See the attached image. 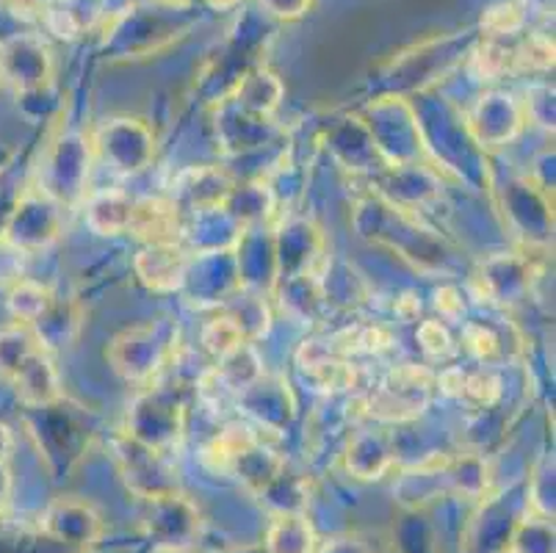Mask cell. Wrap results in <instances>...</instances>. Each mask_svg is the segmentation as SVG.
<instances>
[{
	"instance_id": "obj_22",
	"label": "cell",
	"mask_w": 556,
	"mask_h": 553,
	"mask_svg": "<svg viewBox=\"0 0 556 553\" xmlns=\"http://www.w3.org/2000/svg\"><path fill=\"white\" fill-rule=\"evenodd\" d=\"M247 332L239 322L232 316H216L214 322H208L202 327V347L211 357L225 360L232 352H239L241 347H247Z\"/></svg>"
},
{
	"instance_id": "obj_3",
	"label": "cell",
	"mask_w": 556,
	"mask_h": 553,
	"mask_svg": "<svg viewBox=\"0 0 556 553\" xmlns=\"http://www.w3.org/2000/svg\"><path fill=\"white\" fill-rule=\"evenodd\" d=\"M59 230H62V205L50 200L39 186H31L14 202L0 238L25 255H31V252L53 243L59 238Z\"/></svg>"
},
{
	"instance_id": "obj_24",
	"label": "cell",
	"mask_w": 556,
	"mask_h": 553,
	"mask_svg": "<svg viewBox=\"0 0 556 553\" xmlns=\"http://www.w3.org/2000/svg\"><path fill=\"white\" fill-rule=\"evenodd\" d=\"M473 70L488 80L502 78L504 73H515L513 48H507L502 39H484L482 48L473 53Z\"/></svg>"
},
{
	"instance_id": "obj_36",
	"label": "cell",
	"mask_w": 556,
	"mask_h": 553,
	"mask_svg": "<svg viewBox=\"0 0 556 553\" xmlns=\"http://www.w3.org/2000/svg\"><path fill=\"white\" fill-rule=\"evenodd\" d=\"M14 451V432H12V426H7L3 420H0V460H7L9 463V456H12Z\"/></svg>"
},
{
	"instance_id": "obj_30",
	"label": "cell",
	"mask_w": 556,
	"mask_h": 553,
	"mask_svg": "<svg viewBox=\"0 0 556 553\" xmlns=\"http://www.w3.org/2000/svg\"><path fill=\"white\" fill-rule=\"evenodd\" d=\"M25 252L0 238V288H12L25 277Z\"/></svg>"
},
{
	"instance_id": "obj_32",
	"label": "cell",
	"mask_w": 556,
	"mask_h": 553,
	"mask_svg": "<svg viewBox=\"0 0 556 553\" xmlns=\"http://www.w3.org/2000/svg\"><path fill=\"white\" fill-rule=\"evenodd\" d=\"M434 307H438L441 318H446V322H459V318H463V311H465L463 299H459V291L452 286L441 288V291H434Z\"/></svg>"
},
{
	"instance_id": "obj_6",
	"label": "cell",
	"mask_w": 556,
	"mask_h": 553,
	"mask_svg": "<svg viewBox=\"0 0 556 553\" xmlns=\"http://www.w3.org/2000/svg\"><path fill=\"white\" fill-rule=\"evenodd\" d=\"M0 80L17 95H37L53 80V53L37 34H12L0 42Z\"/></svg>"
},
{
	"instance_id": "obj_26",
	"label": "cell",
	"mask_w": 556,
	"mask_h": 553,
	"mask_svg": "<svg viewBox=\"0 0 556 553\" xmlns=\"http://www.w3.org/2000/svg\"><path fill=\"white\" fill-rule=\"evenodd\" d=\"M498 395H502V379L495 377L493 372H484L482 368V372L465 374L459 399H465L473 407H493L498 402Z\"/></svg>"
},
{
	"instance_id": "obj_1",
	"label": "cell",
	"mask_w": 556,
	"mask_h": 553,
	"mask_svg": "<svg viewBox=\"0 0 556 553\" xmlns=\"http://www.w3.org/2000/svg\"><path fill=\"white\" fill-rule=\"evenodd\" d=\"M434 377L424 365H402L388 374L371 393L363 399L366 415L382 424H404L427 410L432 399Z\"/></svg>"
},
{
	"instance_id": "obj_20",
	"label": "cell",
	"mask_w": 556,
	"mask_h": 553,
	"mask_svg": "<svg viewBox=\"0 0 556 553\" xmlns=\"http://www.w3.org/2000/svg\"><path fill=\"white\" fill-rule=\"evenodd\" d=\"M556 535H554V520L540 515H529L518 520L509 537V553H554Z\"/></svg>"
},
{
	"instance_id": "obj_10",
	"label": "cell",
	"mask_w": 556,
	"mask_h": 553,
	"mask_svg": "<svg viewBox=\"0 0 556 553\" xmlns=\"http://www.w3.org/2000/svg\"><path fill=\"white\" fill-rule=\"evenodd\" d=\"M94 147L116 172L136 175L153 159L155 139L148 125H141L139 120H111L100 128Z\"/></svg>"
},
{
	"instance_id": "obj_13",
	"label": "cell",
	"mask_w": 556,
	"mask_h": 553,
	"mask_svg": "<svg viewBox=\"0 0 556 553\" xmlns=\"http://www.w3.org/2000/svg\"><path fill=\"white\" fill-rule=\"evenodd\" d=\"M393 443L388 432H361L349 440L343 465L355 479L377 481L388 474L393 465Z\"/></svg>"
},
{
	"instance_id": "obj_17",
	"label": "cell",
	"mask_w": 556,
	"mask_h": 553,
	"mask_svg": "<svg viewBox=\"0 0 556 553\" xmlns=\"http://www.w3.org/2000/svg\"><path fill=\"white\" fill-rule=\"evenodd\" d=\"M42 349V341L28 324L14 322L9 327H0V379L7 385L12 382L14 374Z\"/></svg>"
},
{
	"instance_id": "obj_29",
	"label": "cell",
	"mask_w": 556,
	"mask_h": 553,
	"mask_svg": "<svg viewBox=\"0 0 556 553\" xmlns=\"http://www.w3.org/2000/svg\"><path fill=\"white\" fill-rule=\"evenodd\" d=\"M418 343L429 360H452L457 354V343L452 341L446 324L434 322V318L418 327Z\"/></svg>"
},
{
	"instance_id": "obj_7",
	"label": "cell",
	"mask_w": 556,
	"mask_h": 553,
	"mask_svg": "<svg viewBox=\"0 0 556 553\" xmlns=\"http://www.w3.org/2000/svg\"><path fill=\"white\" fill-rule=\"evenodd\" d=\"M86 175H89V144L80 136L67 134L45 152L37 186L50 200L64 205L84 194Z\"/></svg>"
},
{
	"instance_id": "obj_2",
	"label": "cell",
	"mask_w": 556,
	"mask_h": 553,
	"mask_svg": "<svg viewBox=\"0 0 556 553\" xmlns=\"http://www.w3.org/2000/svg\"><path fill=\"white\" fill-rule=\"evenodd\" d=\"M141 529L161 551H189L202 535V512L180 490L144 501Z\"/></svg>"
},
{
	"instance_id": "obj_9",
	"label": "cell",
	"mask_w": 556,
	"mask_h": 553,
	"mask_svg": "<svg viewBox=\"0 0 556 553\" xmlns=\"http://www.w3.org/2000/svg\"><path fill=\"white\" fill-rule=\"evenodd\" d=\"M180 399L166 388H153L144 395H139L128 415V429L139 443L150 445L155 451H166V445L175 443L180 435Z\"/></svg>"
},
{
	"instance_id": "obj_18",
	"label": "cell",
	"mask_w": 556,
	"mask_h": 553,
	"mask_svg": "<svg viewBox=\"0 0 556 553\" xmlns=\"http://www.w3.org/2000/svg\"><path fill=\"white\" fill-rule=\"evenodd\" d=\"M282 98V84L275 73L269 70H257V73L241 78V84L236 86V103L247 111V114L255 116H269L275 114V109L280 105Z\"/></svg>"
},
{
	"instance_id": "obj_28",
	"label": "cell",
	"mask_w": 556,
	"mask_h": 553,
	"mask_svg": "<svg viewBox=\"0 0 556 553\" xmlns=\"http://www.w3.org/2000/svg\"><path fill=\"white\" fill-rule=\"evenodd\" d=\"M465 349L479 360V363H495L502 357V338L484 324H465L463 329Z\"/></svg>"
},
{
	"instance_id": "obj_19",
	"label": "cell",
	"mask_w": 556,
	"mask_h": 553,
	"mask_svg": "<svg viewBox=\"0 0 556 553\" xmlns=\"http://www.w3.org/2000/svg\"><path fill=\"white\" fill-rule=\"evenodd\" d=\"M7 291H9L7 307L9 313H12V318L17 324H28V327H34V324L50 311V304H53L55 299L53 288L42 286V282L37 280H28V277L14 282V286L7 288Z\"/></svg>"
},
{
	"instance_id": "obj_15",
	"label": "cell",
	"mask_w": 556,
	"mask_h": 553,
	"mask_svg": "<svg viewBox=\"0 0 556 553\" xmlns=\"http://www.w3.org/2000/svg\"><path fill=\"white\" fill-rule=\"evenodd\" d=\"M520 122H523V111L513 103L509 95H488V98H482V103H479L471 125L473 130H477L479 141L504 144V141H509L518 134Z\"/></svg>"
},
{
	"instance_id": "obj_12",
	"label": "cell",
	"mask_w": 556,
	"mask_h": 553,
	"mask_svg": "<svg viewBox=\"0 0 556 553\" xmlns=\"http://www.w3.org/2000/svg\"><path fill=\"white\" fill-rule=\"evenodd\" d=\"M9 385H12L17 399L28 410L53 407V404H59L64 399L62 377L55 372V363L53 357H50L48 349L34 354V357L14 374V379Z\"/></svg>"
},
{
	"instance_id": "obj_8",
	"label": "cell",
	"mask_w": 556,
	"mask_h": 553,
	"mask_svg": "<svg viewBox=\"0 0 556 553\" xmlns=\"http://www.w3.org/2000/svg\"><path fill=\"white\" fill-rule=\"evenodd\" d=\"M105 357L123 379L144 382V379H153L172 357V343H164L159 327L148 324V327H134L116 335L105 349Z\"/></svg>"
},
{
	"instance_id": "obj_25",
	"label": "cell",
	"mask_w": 556,
	"mask_h": 553,
	"mask_svg": "<svg viewBox=\"0 0 556 553\" xmlns=\"http://www.w3.org/2000/svg\"><path fill=\"white\" fill-rule=\"evenodd\" d=\"M515 70H532V73H545L554 67V39L545 34H532L523 45L513 48Z\"/></svg>"
},
{
	"instance_id": "obj_33",
	"label": "cell",
	"mask_w": 556,
	"mask_h": 553,
	"mask_svg": "<svg viewBox=\"0 0 556 553\" xmlns=\"http://www.w3.org/2000/svg\"><path fill=\"white\" fill-rule=\"evenodd\" d=\"M316 553H371V548L355 535H338L327 542H318Z\"/></svg>"
},
{
	"instance_id": "obj_34",
	"label": "cell",
	"mask_w": 556,
	"mask_h": 553,
	"mask_svg": "<svg viewBox=\"0 0 556 553\" xmlns=\"http://www.w3.org/2000/svg\"><path fill=\"white\" fill-rule=\"evenodd\" d=\"M17 17H45L59 0H3Z\"/></svg>"
},
{
	"instance_id": "obj_23",
	"label": "cell",
	"mask_w": 556,
	"mask_h": 553,
	"mask_svg": "<svg viewBox=\"0 0 556 553\" xmlns=\"http://www.w3.org/2000/svg\"><path fill=\"white\" fill-rule=\"evenodd\" d=\"M523 28V7L515 0H502L493 3L482 14V30L488 39H507Z\"/></svg>"
},
{
	"instance_id": "obj_16",
	"label": "cell",
	"mask_w": 556,
	"mask_h": 553,
	"mask_svg": "<svg viewBox=\"0 0 556 553\" xmlns=\"http://www.w3.org/2000/svg\"><path fill=\"white\" fill-rule=\"evenodd\" d=\"M134 197L123 189H105L94 194L86 205V225L100 236H123L134 216Z\"/></svg>"
},
{
	"instance_id": "obj_37",
	"label": "cell",
	"mask_w": 556,
	"mask_h": 553,
	"mask_svg": "<svg viewBox=\"0 0 556 553\" xmlns=\"http://www.w3.org/2000/svg\"><path fill=\"white\" fill-rule=\"evenodd\" d=\"M208 3L214 9H230V7H236V3H241V0H208Z\"/></svg>"
},
{
	"instance_id": "obj_31",
	"label": "cell",
	"mask_w": 556,
	"mask_h": 553,
	"mask_svg": "<svg viewBox=\"0 0 556 553\" xmlns=\"http://www.w3.org/2000/svg\"><path fill=\"white\" fill-rule=\"evenodd\" d=\"M261 7L280 20H300L305 17L307 9L313 7V0H261Z\"/></svg>"
},
{
	"instance_id": "obj_4",
	"label": "cell",
	"mask_w": 556,
	"mask_h": 553,
	"mask_svg": "<svg viewBox=\"0 0 556 553\" xmlns=\"http://www.w3.org/2000/svg\"><path fill=\"white\" fill-rule=\"evenodd\" d=\"M111 451H114L116 468H119L125 485H128V490L136 499L148 501L155 499V495L180 490L178 479H172L175 474L166 468L164 451H155L150 445L139 443L125 429L111 440Z\"/></svg>"
},
{
	"instance_id": "obj_5",
	"label": "cell",
	"mask_w": 556,
	"mask_h": 553,
	"mask_svg": "<svg viewBox=\"0 0 556 553\" xmlns=\"http://www.w3.org/2000/svg\"><path fill=\"white\" fill-rule=\"evenodd\" d=\"M39 531L75 553H89L105 537L103 515L89 501L62 495L55 499L39 517Z\"/></svg>"
},
{
	"instance_id": "obj_14",
	"label": "cell",
	"mask_w": 556,
	"mask_h": 553,
	"mask_svg": "<svg viewBox=\"0 0 556 553\" xmlns=\"http://www.w3.org/2000/svg\"><path fill=\"white\" fill-rule=\"evenodd\" d=\"M318 535L307 512H275L263 537V553H316Z\"/></svg>"
},
{
	"instance_id": "obj_27",
	"label": "cell",
	"mask_w": 556,
	"mask_h": 553,
	"mask_svg": "<svg viewBox=\"0 0 556 553\" xmlns=\"http://www.w3.org/2000/svg\"><path fill=\"white\" fill-rule=\"evenodd\" d=\"M529 504H532V515L548 517L554 520V460H543L532 476V487H529Z\"/></svg>"
},
{
	"instance_id": "obj_21",
	"label": "cell",
	"mask_w": 556,
	"mask_h": 553,
	"mask_svg": "<svg viewBox=\"0 0 556 553\" xmlns=\"http://www.w3.org/2000/svg\"><path fill=\"white\" fill-rule=\"evenodd\" d=\"M446 481L454 493L465 495V499H482L488 490V465L479 456L446 460Z\"/></svg>"
},
{
	"instance_id": "obj_35",
	"label": "cell",
	"mask_w": 556,
	"mask_h": 553,
	"mask_svg": "<svg viewBox=\"0 0 556 553\" xmlns=\"http://www.w3.org/2000/svg\"><path fill=\"white\" fill-rule=\"evenodd\" d=\"M12 470H9L7 460H0V512L7 510L9 501H12Z\"/></svg>"
},
{
	"instance_id": "obj_11",
	"label": "cell",
	"mask_w": 556,
	"mask_h": 553,
	"mask_svg": "<svg viewBox=\"0 0 556 553\" xmlns=\"http://www.w3.org/2000/svg\"><path fill=\"white\" fill-rule=\"evenodd\" d=\"M136 274L150 291H180L189 277V250L180 241L144 243L136 255Z\"/></svg>"
}]
</instances>
